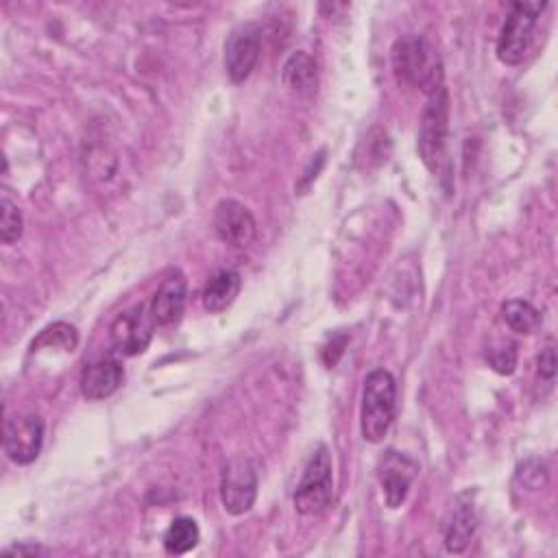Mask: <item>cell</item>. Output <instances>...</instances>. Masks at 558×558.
Segmentation results:
<instances>
[{"mask_svg":"<svg viewBox=\"0 0 558 558\" xmlns=\"http://www.w3.org/2000/svg\"><path fill=\"white\" fill-rule=\"evenodd\" d=\"M392 70L399 83L421 89L423 94H434L442 85V61L438 50L423 35L399 37L390 52Z\"/></svg>","mask_w":558,"mask_h":558,"instance_id":"obj_1","label":"cell"},{"mask_svg":"<svg viewBox=\"0 0 558 558\" xmlns=\"http://www.w3.org/2000/svg\"><path fill=\"white\" fill-rule=\"evenodd\" d=\"M449 137V94L445 87L427 96V105L421 113L416 148L429 172L442 181L451 177V161L447 153Z\"/></svg>","mask_w":558,"mask_h":558,"instance_id":"obj_2","label":"cell"},{"mask_svg":"<svg viewBox=\"0 0 558 558\" xmlns=\"http://www.w3.org/2000/svg\"><path fill=\"white\" fill-rule=\"evenodd\" d=\"M397 414V384L395 377L375 368L366 375L362 388V408H360V432L366 442H381L388 434Z\"/></svg>","mask_w":558,"mask_h":558,"instance_id":"obj_3","label":"cell"},{"mask_svg":"<svg viewBox=\"0 0 558 558\" xmlns=\"http://www.w3.org/2000/svg\"><path fill=\"white\" fill-rule=\"evenodd\" d=\"M333 499V469H331V456L325 445H318V449L307 460L303 475L294 488L292 501L294 510L303 517H318L323 514Z\"/></svg>","mask_w":558,"mask_h":558,"instance_id":"obj_4","label":"cell"},{"mask_svg":"<svg viewBox=\"0 0 558 558\" xmlns=\"http://www.w3.org/2000/svg\"><path fill=\"white\" fill-rule=\"evenodd\" d=\"M547 2H514L510 9V15L506 17L499 39H497V59L506 65H517L523 61L538 15Z\"/></svg>","mask_w":558,"mask_h":558,"instance_id":"obj_5","label":"cell"},{"mask_svg":"<svg viewBox=\"0 0 558 558\" xmlns=\"http://www.w3.org/2000/svg\"><path fill=\"white\" fill-rule=\"evenodd\" d=\"M257 499V473L251 460L231 458L220 473V501L222 508L240 517L253 508Z\"/></svg>","mask_w":558,"mask_h":558,"instance_id":"obj_6","label":"cell"},{"mask_svg":"<svg viewBox=\"0 0 558 558\" xmlns=\"http://www.w3.org/2000/svg\"><path fill=\"white\" fill-rule=\"evenodd\" d=\"M44 418L39 414H22L4 421L2 449L15 464H31L39 458L44 447Z\"/></svg>","mask_w":558,"mask_h":558,"instance_id":"obj_7","label":"cell"},{"mask_svg":"<svg viewBox=\"0 0 558 558\" xmlns=\"http://www.w3.org/2000/svg\"><path fill=\"white\" fill-rule=\"evenodd\" d=\"M155 327L157 325L150 316V310L144 305H135V307L122 312L111 323V329H109L113 351L118 355H126V357L144 353L153 340Z\"/></svg>","mask_w":558,"mask_h":558,"instance_id":"obj_8","label":"cell"},{"mask_svg":"<svg viewBox=\"0 0 558 558\" xmlns=\"http://www.w3.org/2000/svg\"><path fill=\"white\" fill-rule=\"evenodd\" d=\"M416 473L418 464L410 456L395 449H388L381 456L377 466V480L381 484V493L388 508H399L405 501Z\"/></svg>","mask_w":558,"mask_h":558,"instance_id":"obj_9","label":"cell"},{"mask_svg":"<svg viewBox=\"0 0 558 558\" xmlns=\"http://www.w3.org/2000/svg\"><path fill=\"white\" fill-rule=\"evenodd\" d=\"M214 229L222 242L235 248H246L257 235L253 214L235 198H222L214 207Z\"/></svg>","mask_w":558,"mask_h":558,"instance_id":"obj_10","label":"cell"},{"mask_svg":"<svg viewBox=\"0 0 558 558\" xmlns=\"http://www.w3.org/2000/svg\"><path fill=\"white\" fill-rule=\"evenodd\" d=\"M259 59V31L255 24L238 26L225 44V70L231 83H244Z\"/></svg>","mask_w":558,"mask_h":558,"instance_id":"obj_11","label":"cell"},{"mask_svg":"<svg viewBox=\"0 0 558 558\" xmlns=\"http://www.w3.org/2000/svg\"><path fill=\"white\" fill-rule=\"evenodd\" d=\"M124 379V368L118 357H100L85 366L81 373V395L87 401H100L111 397Z\"/></svg>","mask_w":558,"mask_h":558,"instance_id":"obj_12","label":"cell"},{"mask_svg":"<svg viewBox=\"0 0 558 558\" xmlns=\"http://www.w3.org/2000/svg\"><path fill=\"white\" fill-rule=\"evenodd\" d=\"M187 299V283L181 272L170 275L155 292L148 310L157 327H170L179 323Z\"/></svg>","mask_w":558,"mask_h":558,"instance_id":"obj_13","label":"cell"},{"mask_svg":"<svg viewBox=\"0 0 558 558\" xmlns=\"http://www.w3.org/2000/svg\"><path fill=\"white\" fill-rule=\"evenodd\" d=\"M281 81L290 92L299 96H310L312 92H316L318 85L316 61L305 50L292 52L281 68Z\"/></svg>","mask_w":558,"mask_h":558,"instance_id":"obj_14","label":"cell"},{"mask_svg":"<svg viewBox=\"0 0 558 558\" xmlns=\"http://www.w3.org/2000/svg\"><path fill=\"white\" fill-rule=\"evenodd\" d=\"M477 532V517L471 504H460L453 508L445 525V547L449 554H462L471 545Z\"/></svg>","mask_w":558,"mask_h":558,"instance_id":"obj_15","label":"cell"},{"mask_svg":"<svg viewBox=\"0 0 558 558\" xmlns=\"http://www.w3.org/2000/svg\"><path fill=\"white\" fill-rule=\"evenodd\" d=\"M240 286H242V279L235 270L216 272L203 288V307L211 314L227 310L235 301Z\"/></svg>","mask_w":558,"mask_h":558,"instance_id":"obj_16","label":"cell"},{"mask_svg":"<svg viewBox=\"0 0 558 558\" xmlns=\"http://www.w3.org/2000/svg\"><path fill=\"white\" fill-rule=\"evenodd\" d=\"M201 541V530L192 517H177L163 534V547L168 554L181 556L192 551Z\"/></svg>","mask_w":558,"mask_h":558,"instance_id":"obj_17","label":"cell"},{"mask_svg":"<svg viewBox=\"0 0 558 558\" xmlns=\"http://www.w3.org/2000/svg\"><path fill=\"white\" fill-rule=\"evenodd\" d=\"M501 316H504L506 325L517 333H532L541 325V312L523 299L506 301L501 305Z\"/></svg>","mask_w":558,"mask_h":558,"instance_id":"obj_18","label":"cell"},{"mask_svg":"<svg viewBox=\"0 0 558 558\" xmlns=\"http://www.w3.org/2000/svg\"><path fill=\"white\" fill-rule=\"evenodd\" d=\"M78 344V331L74 325L70 323H52L48 325L31 344L33 351H41V349H59L63 353H72Z\"/></svg>","mask_w":558,"mask_h":558,"instance_id":"obj_19","label":"cell"},{"mask_svg":"<svg viewBox=\"0 0 558 558\" xmlns=\"http://www.w3.org/2000/svg\"><path fill=\"white\" fill-rule=\"evenodd\" d=\"M24 231V218L20 207L4 194L0 198V240L4 244H13L22 238Z\"/></svg>","mask_w":558,"mask_h":558,"instance_id":"obj_20","label":"cell"},{"mask_svg":"<svg viewBox=\"0 0 558 558\" xmlns=\"http://www.w3.org/2000/svg\"><path fill=\"white\" fill-rule=\"evenodd\" d=\"M490 366L499 375H512L514 366H517V347L510 342V344H504V347L495 349L490 353Z\"/></svg>","mask_w":558,"mask_h":558,"instance_id":"obj_21","label":"cell"},{"mask_svg":"<svg viewBox=\"0 0 558 558\" xmlns=\"http://www.w3.org/2000/svg\"><path fill=\"white\" fill-rule=\"evenodd\" d=\"M556 349L549 344V347H545L543 351H541V355H538V375L541 377H545V379H554V375H556Z\"/></svg>","mask_w":558,"mask_h":558,"instance_id":"obj_22","label":"cell"},{"mask_svg":"<svg viewBox=\"0 0 558 558\" xmlns=\"http://www.w3.org/2000/svg\"><path fill=\"white\" fill-rule=\"evenodd\" d=\"M39 547L37 545H15V547H7L4 554H37Z\"/></svg>","mask_w":558,"mask_h":558,"instance_id":"obj_23","label":"cell"}]
</instances>
